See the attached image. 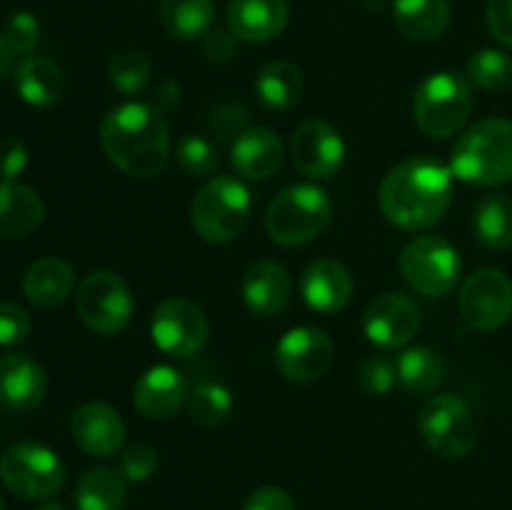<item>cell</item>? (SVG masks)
Segmentation results:
<instances>
[{
  "instance_id": "35",
  "label": "cell",
  "mask_w": 512,
  "mask_h": 510,
  "mask_svg": "<svg viewBox=\"0 0 512 510\" xmlns=\"http://www.w3.org/2000/svg\"><path fill=\"white\" fill-rule=\"evenodd\" d=\"M175 160H178L180 168L188 175H193V178L213 175L220 165V155L213 140L195 133H185L183 138L178 140V145H175Z\"/></svg>"
},
{
  "instance_id": "34",
  "label": "cell",
  "mask_w": 512,
  "mask_h": 510,
  "mask_svg": "<svg viewBox=\"0 0 512 510\" xmlns=\"http://www.w3.org/2000/svg\"><path fill=\"white\" fill-rule=\"evenodd\" d=\"M150 75H153V65H150L148 55L138 48L115 50L108 63L110 83L123 95L143 93L150 83Z\"/></svg>"
},
{
  "instance_id": "36",
  "label": "cell",
  "mask_w": 512,
  "mask_h": 510,
  "mask_svg": "<svg viewBox=\"0 0 512 510\" xmlns=\"http://www.w3.org/2000/svg\"><path fill=\"white\" fill-rule=\"evenodd\" d=\"M358 383L368 395L383 398L398 383V370H395V360L385 358V355H370L360 363L358 368Z\"/></svg>"
},
{
  "instance_id": "48",
  "label": "cell",
  "mask_w": 512,
  "mask_h": 510,
  "mask_svg": "<svg viewBox=\"0 0 512 510\" xmlns=\"http://www.w3.org/2000/svg\"><path fill=\"white\" fill-rule=\"evenodd\" d=\"M0 510H5V503H3V498H0Z\"/></svg>"
},
{
  "instance_id": "24",
  "label": "cell",
  "mask_w": 512,
  "mask_h": 510,
  "mask_svg": "<svg viewBox=\"0 0 512 510\" xmlns=\"http://www.w3.org/2000/svg\"><path fill=\"white\" fill-rule=\"evenodd\" d=\"M73 265L55 255L38 258L23 275V295L38 308H55L73 295Z\"/></svg>"
},
{
  "instance_id": "25",
  "label": "cell",
  "mask_w": 512,
  "mask_h": 510,
  "mask_svg": "<svg viewBox=\"0 0 512 510\" xmlns=\"http://www.w3.org/2000/svg\"><path fill=\"white\" fill-rule=\"evenodd\" d=\"M15 90L20 100L33 108H53L65 90L63 70L43 55H28L15 68Z\"/></svg>"
},
{
  "instance_id": "14",
  "label": "cell",
  "mask_w": 512,
  "mask_h": 510,
  "mask_svg": "<svg viewBox=\"0 0 512 510\" xmlns=\"http://www.w3.org/2000/svg\"><path fill=\"white\" fill-rule=\"evenodd\" d=\"M293 165L313 180H328L340 173L345 163V143L338 128L328 120H305L290 138Z\"/></svg>"
},
{
  "instance_id": "30",
  "label": "cell",
  "mask_w": 512,
  "mask_h": 510,
  "mask_svg": "<svg viewBox=\"0 0 512 510\" xmlns=\"http://www.w3.org/2000/svg\"><path fill=\"white\" fill-rule=\"evenodd\" d=\"M473 233L485 248H512V198L508 195H485L473 213Z\"/></svg>"
},
{
  "instance_id": "19",
  "label": "cell",
  "mask_w": 512,
  "mask_h": 510,
  "mask_svg": "<svg viewBox=\"0 0 512 510\" xmlns=\"http://www.w3.org/2000/svg\"><path fill=\"white\" fill-rule=\"evenodd\" d=\"M48 375L43 365L25 353L0 355V405L15 413L33 410L43 403Z\"/></svg>"
},
{
  "instance_id": "21",
  "label": "cell",
  "mask_w": 512,
  "mask_h": 510,
  "mask_svg": "<svg viewBox=\"0 0 512 510\" xmlns=\"http://www.w3.org/2000/svg\"><path fill=\"white\" fill-rule=\"evenodd\" d=\"M283 163V140L270 128H248L230 145V165L245 180H268Z\"/></svg>"
},
{
  "instance_id": "17",
  "label": "cell",
  "mask_w": 512,
  "mask_h": 510,
  "mask_svg": "<svg viewBox=\"0 0 512 510\" xmlns=\"http://www.w3.org/2000/svg\"><path fill=\"white\" fill-rule=\"evenodd\" d=\"M73 438L90 458H110L125 443V423L108 403H85L73 413Z\"/></svg>"
},
{
  "instance_id": "40",
  "label": "cell",
  "mask_w": 512,
  "mask_h": 510,
  "mask_svg": "<svg viewBox=\"0 0 512 510\" xmlns=\"http://www.w3.org/2000/svg\"><path fill=\"white\" fill-rule=\"evenodd\" d=\"M28 168V148L15 135L0 138V178L15 180Z\"/></svg>"
},
{
  "instance_id": "31",
  "label": "cell",
  "mask_w": 512,
  "mask_h": 510,
  "mask_svg": "<svg viewBox=\"0 0 512 510\" xmlns=\"http://www.w3.org/2000/svg\"><path fill=\"white\" fill-rule=\"evenodd\" d=\"M163 28L178 40H198L213 30V0H163L160 5Z\"/></svg>"
},
{
  "instance_id": "28",
  "label": "cell",
  "mask_w": 512,
  "mask_h": 510,
  "mask_svg": "<svg viewBox=\"0 0 512 510\" xmlns=\"http://www.w3.org/2000/svg\"><path fill=\"white\" fill-rule=\"evenodd\" d=\"M128 503V480L120 470L90 468L75 485L78 510H123Z\"/></svg>"
},
{
  "instance_id": "16",
  "label": "cell",
  "mask_w": 512,
  "mask_h": 510,
  "mask_svg": "<svg viewBox=\"0 0 512 510\" xmlns=\"http://www.w3.org/2000/svg\"><path fill=\"white\" fill-rule=\"evenodd\" d=\"M188 383L173 365L160 363L145 370L133 385V405L143 418L168 420L188 400Z\"/></svg>"
},
{
  "instance_id": "5",
  "label": "cell",
  "mask_w": 512,
  "mask_h": 510,
  "mask_svg": "<svg viewBox=\"0 0 512 510\" xmlns=\"http://www.w3.org/2000/svg\"><path fill=\"white\" fill-rule=\"evenodd\" d=\"M250 210V190L238 178L218 175L195 193L190 203V225L205 243L223 245L243 235Z\"/></svg>"
},
{
  "instance_id": "33",
  "label": "cell",
  "mask_w": 512,
  "mask_h": 510,
  "mask_svg": "<svg viewBox=\"0 0 512 510\" xmlns=\"http://www.w3.org/2000/svg\"><path fill=\"white\" fill-rule=\"evenodd\" d=\"M468 80L490 93H505L512 88V55L498 48H483L470 55Z\"/></svg>"
},
{
  "instance_id": "38",
  "label": "cell",
  "mask_w": 512,
  "mask_h": 510,
  "mask_svg": "<svg viewBox=\"0 0 512 510\" xmlns=\"http://www.w3.org/2000/svg\"><path fill=\"white\" fill-rule=\"evenodd\" d=\"M5 40L10 43L15 55H33V50L40 43V23L33 13L28 10H18V13L10 15L8 25H5Z\"/></svg>"
},
{
  "instance_id": "26",
  "label": "cell",
  "mask_w": 512,
  "mask_h": 510,
  "mask_svg": "<svg viewBox=\"0 0 512 510\" xmlns=\"http://www.w3.org/2000/svg\"><path fill=\"white\" fill-rule=\"evenodd\" d=\"M393 18L405 38L430 43L448 30L450 5L448 0H393Z\"/></svg>"
},
{
  "instance_id": "1",
  "label": "cell",
  "mask_w": 512,
  "mask_h": 510,
  "mask_svg": "<svg viewBox=\"0 0 512 510\" xmlns=\"http://www.w3.org/2000/svg\"><path fill=\"white\" fill-rule=\"evenodd\" d=\"M453 178V170L433 158L403 160L380 183V210L403 230L433 228L453 203Z\"/></svg>"
},
{
  "instance_id": "37",
  "label": "cell",
  "mask_w": 512,
  "mask_h": 510,
  "mask_svg": "<svg viewBox=\"0 0 512 510\" xmlns=\"http://www.w3.org/2000/svg\"><path fill=\"white\" fill-rule=\"evenodd\" d=\"M160 465V453L155 445L150 443H133L120 453L118 470L125 480L130 483H143L150 475L158 470Z\"/></svg>"
},
{
  "instance_id": "8",
  "label": "cell",
  "mask_w": 512,
  "mask_h": 510,
  "mask_svg": "<svg viewBox=\"0 0 512 510\" xmlns=\"http://www.w3.org/2000/svg\"><path fill=\"white\" fill-rule=\"evenodd\" d=\"M398 268L415 293L428 295V298H445L458 285L463 263L450 240L440 235H418L403 248Z\"/></svg>"
},
{
  "instance_id": "7",
  "label": "cell",
  "mask_w": 512,
  "mask_h": 510,
  "mask_svg": "<svg viewBox=\"0 0 512 510\" xmlns=\"http://www.w3.org/2000/svg\"><path fill=\"white\" fill-rule=\"evenodd\" d=\"M0 480L18 498L50 500L63 490L65 468L48 445L20 440L0 455Z\"/></svg>"
},
{
  "instance_id": "10",
  "label": "cell",
  "mask_w": 512,
  "mask_h": 510,
  "mask_svg": "<svg viewBox=\"0 0 512 510\" xmlns=\"http://www.w3.org/2000/svg\"><path fill=\"white\" fill-rule=\"evenodd\" d=\"M418 430L433 453L460 460L473 453L478 443V425L473 413L458 395H433L418 413Z\"/></svg>"
},
{
  "instance_id": "6",
  "label": "cell",
  "mask_w": 512,
  "mask_h": 510,
  "mask_svg": "<svg viewBox=\"0 0 512 510\" xmlns=\"http://www.w3.org/2000/svg\"><path fill=\"white\" fill-rule=\"evenodd\" d=\"M473 110V85L455 70H440L418 85L413 98V118L430 138H450L460 133Z\"/></svg>"
},
{
  "instance_id": "39",
  "label": "cell",
  "mask_w": 512,
  "mask_h": 510,
  "mask_svg": "<svg viewBox=\"0 0 512 510\" xmlns=\"http://www.w3.org/2000/svg\"><path fill=\"white\" fill-rule=\"evenodd\" d=\"M30 335V315L23 305L18 303H0V345L23 343Z\"/></svg>"
},
{
  "instance_id": "46",
  "label": "cell",
  "mask_w": 512,
  "mask_h": 510,
  "mask_svg": "<svg viewBox=\"0 0 512 510\" xmlns=\"http://www.w3.org/2000/svg\"><path fill=\"white\" fill-rule=\"evenodd\" d=\"M15 58H18V55L13 53V48H10V43L5 40V35L0 33V80L8 78L10 70L15 68Z\"/></svg>"
},
{
  "instance_id": "41",
  "label": "cell",
  "mask_w": 512,
  "mask_h": 510,
  "mask_svg": "<svg viewBox=\"0 0 512 510\" xmlns=\"http://www.w3.org/2000/svg\"><path fill=\"white\" fill-rule=\"evenodd\" d=\"M485 23L500 45L512 48V0H488Z\"/></svg>"
},
{
  "instance_id": "43",
  "label": "cell",
  "mask_w": 512,
  "mask_h": 510,
  "mask_svg": "<svg viewBox=\"0 0 512 510\" xmlns=\"http://www.w3.org/2000/svg\"><path fill=\"white\" fill-rule=\"evenodd\" d=\"M210 130L220 138H238L243 130H248V113L238 105H220L210 118Z\"/></svg>"
},
{
  "instance_id": "32",
  "label": "cell",
  "mask_w": 512,
  "mask_h": 510,
  "mask_svg": "<svg viewBox=\"0 0 512 510\" xmlns=\"http://www.w3.org/2000/svg\"><path fill=\"white\" fill-rule=\"evenodd\" d=\"M188 413L195 423L205 428H218L233 415V395L223 383L215 380H203L188 393Z\"/></svg>"
},
{
  "instance_id": "44",
  "label": "cell",
  "mask_w": 512,
  "mask_h": 510,
  "mask_svg": "<svg viewBox=\"0 0 512 510\" xmlns=\"http://www.w3.org/2000/svg\"><path fill=\"white\" fill-rule=\"evenodd\" d=\"M238 50V38L230 30H210L203 35V55L210 63H230Z\"/></svg>"
},
{
  "instance_id": "9",
  "label": "cell",
  "mask_w": 512,
  "mask_h": 510,
  "mask_svg": "<svg viewBox=\"0 0 512 510\" xmlns=\"http://www.w3.org/2000/svg\"><path fill=\"white\" fill-rule=\"evenodd\" d=\"M75 310L93 333L113 338L133 320V293L113 270H93L85 275L75 293Z\"/></svg>"
},
{
  "instance_id": "4",
  "label": "cell",
  "mask_w": 512,
  "mask_h": 510,
  "mask_svg": "<svg viewBox=\"0 0 512 510\" xmlns=\"http://www.w3.org/2000/svg\"><path fill=\"white\" fill-rule=\"evenodd\" d=\"M333 218V200L323 188L310 183L280 190L265 210V233L285 248L310 243L328 228Z\"/></svg>"
},
{
  "instance_id": "23",
  "label": "cell",
  "mask_w": 512,
  "mask_h": 510,
  "mask_svg": "<svg viewBox=\"0 0 512 510\" xmlns=\"http://www.w3.org/2000/svg\"><path fill=\"white\" fill-rule=\"evenodd\" d=\"M43 215V200L33 188L15 180H0V238H28L40 228Z\"/></svg>"
},
{
  "instance_id": "29",
  "label": "cell",
  "mask_w": 512,
  "mask_h": 510,
  "mask_svg": "<svg viewBox=\"0 0 512 510\" xmlns=\"http://www.w3.org/2000/svg\"><path fill=\"white\" fill-rule=\"evenodd\" d=\"M255 93L270 110L293 108L303 98V73L288 60H273L255 78Z\"/></svg>"
},
{
  "instance_id": "2",
  "label": "cell",
  "mask_w": 512,
  "mask_h": 510,
  "mask_svg": "<svg viewBox=\"0 0 512 510\" xmlns=\"http://www.w3.org/2000/svg\"><path fill=\"white\" fill-rule=\"evenodd\" d=\"M100 145L130 178H153L170 160V130L160 110L148 103H123L100 120Z\"/></svg>"
},
{
  "instance_id": "13",
  "label": "cell",
  "mask_w": 512,
  "mask_h": 510,
  "mask_svg": "<svg viewBox=\"0 0 512 510\" xmlns=\"http://www.w3.org/2000/svg\"><path fill=\"white\" fill-rule=\"evenodd\" d=\"M335 358L333 340L313 325L290 328L275 345V365L293 383H313L323 378Z\"/></svg>"
},
{
  "instance_id": "42",
  "label": "cell",
  "mask_w": 512,
  "mask_h": 510,
  "mask_svg": "<svg viewBox=\"0 0 512 510\" xmlns=\"http://www.w3.org/2000/svg\"><path fill=\"white\" fill-rule=\"evenodd\" d=\"M243 510H298V505L288 490L278 485H263L248 495Z\"/></svg>"
},
{
  "instance_id": "12",
  "label": "cell",
  "mask_w": 512,
  "mask_h": 510,
  "mask_svg": "<svg viewBox=\"0 0 512 510\" xmlns=\"http://www.w3.org/2000/svg\"><path fill=\"white\" fill-rule=\"evenodd\" d=\"M460 315L465 325L480 333L503 328L512 318V280L503 270H475L460 288Z\"/></svg>"
},
{
  "instance_id": "18",
  "label": "cell",
  "mask_w": 512,
  "mask_h": 510,
  "mask_svg": "<svg viewBox=\"0 0 512 510\" xmlns=\"http://www.w3.org/2000/svg\"><path fill=\"white\" fill-rule=\"evenodd\" d=\"M353 288V275L335 258L310 263L305 268L303 280H300V293H303L305 305L320 315L340 313L353 298Z\"/></svg>"
},
{
  "instance_id": "22",
  "label": "cell",
  "mask_w": 512,
  "mask_h": 510,
  "mask_svg": "<svg viewBox=\"0 0 512 510\" xmlns=\"http://www.w3.org/2000/svg\"><path fill=\"white\" fill-rule=\"evenodd\" d=\"M293 280L275 260H258L243 275V300L258 318H273L288 305Z\"/></svg>"
},
{
  "instance_id": "45",
  "label": "cell",
  "mask_w": 512,
  "mask_h": 510,
  "mask_svg": "<svg viewBox=\"0 0 512 510\" xmlns=\"http://www.w3.org/2000/svg\"><path fill=\"white\" fill-rule=\"evenodd\" d=\"M180 98H183V88L175 78H160L158 85L153 88V95H150V105L160 113H170L180 105Z\"/></svg>"
},
{
  "instance_id": "47",
  "label": "cell",
  "mask_w": 512,
  "mask_h": 510,
  "mask_svg": "<svg viewBox=\"0 0 512 510\" xmlns=\"http://www.w3.org/2000/svg\"><path fill=\"white\" fill-rule=\"evenodd\" d=\"M35 510H65V508L60 503H55V500H45V503L38 505Z\"/></svg>"
},
{
  "instance_id": "15",
  "label": "cell",
  "mask_w": 512,
  "mask_h": 510,
  "mask_svg": "<svg viewBox=\"0 0 512 510\" xmlns=\"http://www.w3.org/2000/svg\"><path fill=\"white\" fill-rule=\"evenodd\" d=\"M420 328V310L403 293H383L368 303L363 313V333L383 350L405 348Z\"/></svg>"
},
{
  "instance_id": "20",
  "label": "cell",
  "mask_w": 512,
  "mask_h": 510,
  "mask_svg": "<svg viewBox=\"0 0 512 510\" xmlns=\"http://www.w3.org/2000/svg\"><path fill=\"white\" fill-rule=\"evenodd\" d=\"M228 30L243 43L275 40L290 20L288 0H230Z\"/></svg>"
},
{
  "instance_id": "11",
  "label": "cell",
  "mask_w": 512,
  "mask_h": 510,
  "mask_svg": "<svg viewBox=\"0 0 512 510\" xmlns=\"http://www.w3.org/2000/svg\"><path fill=\"white\" fill-rule=\"evenodd\" d=\"M210 325L203 308L188 298H168L153 310L150 335L170 358H190L208 343Z\"/></svg>"
},
{
  "instance_id": "3",
  "label": "cell",
  "mask_w": 512,
  "mask_h": 510,
  "mask_svg": "<svg viewBox=\"0 0 512 510\" xmlns=\"http://www.w3.org/2000/svg\"><path fill=\"white\" fill-rule=\"evenodd\" d=\"M450 170L458 180L478 188L512 180V120L485 118L470 125L455 143Z\"/></svg>"
},
{
  "instance_id": "27",
  "label": "cell",
  "mask_w": 512,
  "mask_h": 510,
  "mask_svg": "<svg viewBox=\"0 0 512 510\" xmlns=\"http://www.w3.org/2000/svg\"><path fill=\"white\" fill-rule=\"evenodd\" d=\"M395 370H398L400 385L413 395L435 393L448 375L445 358L428 345L405 348L395 360Z\"/></svg>"
}]
</instances>
